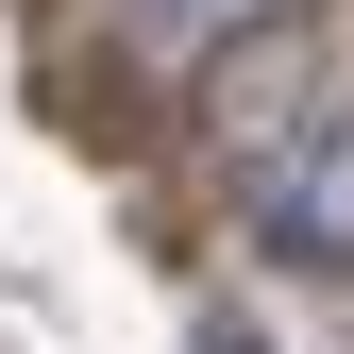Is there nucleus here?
Segmentation results:
<instances>
[{
  "label": "nucleus",
  "mask_w": 354,
  "mask_h": 354,
  "mask_svg": "<svg viewBox=\"0 0 354 354\" xmlns=\"http://www.w3.org/2000/svg\"><path fill=\"white\" fill-rule=\"evenodd\" d=\"M337 102H354V51H337L321 17H287V0H270V17H236V34L186 68V136L236 169V186H253V169H287Z\"/></svg>",
  "instance_id": "nucleus-1"
},
{
  "label": "nucleus",
  "mask_w": 354,
  "mask_h": 354,
  "mask_svg": "<svg viewBox=\"0 0 354 354\" xmlns=\"http://www.w3.org/2000/svg\"><path fill=\"white\" fill-rule=\"evenodd\" d=\"M236 236H253V270H287V287H354V102H337L287 169L236 186Z\"/></svg>",
  "instance_id": "nucleus-2"
},
{
  "label": "nucleus",
  "mask_w": 354,
  "mask_h": 354,
  "mask_svg": "<svg viewBox=\"0 0 354 354\" xmlns=\"http://www.w3.org/2000/svg\"><path fill=\"white\" fill-rule=\"evenodd\" d=\"M102 17H118V51H169V68H203L219 34H236V17H270V0H102Z\"/></svg>",
  "instance_id": "nucleus-3"
}]
</instances>
